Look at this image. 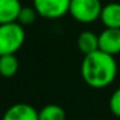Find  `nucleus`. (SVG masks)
Returning <instances> with one entry per match:
<instances>
[{"label": "nucleus", "instance_id": "obj_7", "mask_svg": "<svg viewBox=\"0 0 120 120\" xmlns=\"http://www.w3.org/2000/svg\"><path fill=\"white\" fill-rule=\"evenodd\" d=\"M99 21L106 29H120V3H109L102 7Z\"/></svg>", "mask_w": 120, "mask_h": 120}, {"label": "nucleus", "instance_id": "obj_5", "mask_svg": "<svg viewBox=\"0 0 120 120\" xmlns=\"http://www.w3.org/2000/svg\"><path fill=\"white\" fill-rule=\"evenodd\" d=\"M98 49L111 56L120 53V29H106L98 35Z\"/></svg>", "mask_w": 120, "mask_h": 120}, {"label": "nucleus", "instance_id": "obj_10", "mask_svg": "<svg viewBox=\"0 0 120 120\" xmlns=\"http://www.w3.org/2000/svg\"><path fill=\"white\" fill-rule=\"evenodd\" d=\"M19 67L18 58L16 54L0 56V75L3 78H12L17 74Z\"/></svg>", "mask_w": 120, "mask_h": 120}, {"label": "nucleus", "instance_id": "obj_11", "mask_svg": "<svg viewBox=\"0 0 120 120\" xmlns=\"http://www.w3.org/2000/svg\"><path fill=\"white\" fill-rule=\"evenodd\" d=\"M39 120H66V112L58 105L49 103L39 110Z\"/></svg>", "mask_w": 120, "mask_h": 120}, {"label": "nucleus", "instance_id": "obj_4", "mask_svg": "<svg viewBox=\"0 0 120 120\" xmlns=\"http://www.w3.org/2000/svg\"><path fill=\"white\" fill-rule=\"evenodd\" d=\"M71 0H32L38 14L47 19H58L68 13Z\"/></svg>", "mask_w": 120, "mask_h": 120}, {"label": "nucleus", "instance_id": "obj_8", "mask_svg": "<svg viewBox=\"0 0 120 120\" xmlns=\"http://www.w3.org/2000/svg\"><path fill=\"white\" fill-rule=\"evenodd\" d=\"M21 8L19 0H0V25L17 22Z\"/></svg>", "mask_w": 120, "mask_h": 120}, {"label": "nucleus", "instance_id": "obj_13", "mask_svg": "<svg viewBox=\"0 0 120 120\" xmlns=\"http://www.w3.org/2000/svg\"><path fill=\"white\" fill-rule=\"evenodd\" d=\"M109 107H110V111L115 116L120 117V88L114 90V93L111 94L109 101Z\"/></svg>", "mask_w": 120, "mask_h": 120}, {"label": "nucleus", "instance_id": "obj_12", "mask_svg": "<svg viewBox=\"0 0 120 120\" xmlns=\"http://www.w3.org/2000/svg\"><path fill=\"white\" fill-rule=\"evenodd\" d=\"M38 12L36 9L32 7H22L21 12L18 14V18H17V22L22 26H29V25H32L38 18Z\"/></svg>", "mask_w": 120, "mask_h": 120}, {"label": "nucleus", "instance_id": "obj_6", "mask_svg": "<svg viewBox=\"0 0 120 120\" xmlns=\"http://www.w3.org/2000/svg\"><path fill=\"white\" fill-rule=\"evenodd\" d=\"M1 120H39V111L29 103H14L7 109Z\"/></svg>", "mask_w": 120, "mask_h": 120}, {"label": "nucleus", "instance_id": "obj_1", "mask_svg": "<svg viewBox=\"0 0 120 120\" xmlns=\"http://www.w3.org/2000/svg\"><path fill=\"white\" fill-rule=\"evenodd\" d=\"M80 71L86 85L94 89H103L115 80L117 63L115 56L107 54L98 49L84 56Z\"/></svg>", "mask_w": 120, "mask_h": 120}, {"label": "nucleus", "instance_id": "obj_3", "mask_svg": "<svg viewBox=\"0 0 120 120\" xmlns=\"http://www.w3.org/2000/svg\"><path fill=\"white\" fill-rule=\"evenodd\" d=\"M102 7L101 0H71L68 13L80 23H93L99 19Z\"/></svg>", "mask_w": 120, "mask_h": 120}, {"label": "nucleus", "instance_id": "obj_2", "mask_svg": "<svg viewBox=\"0 0 120 120\" xmlns=\"http://www.w3.org/2000/svg\"><path fill=\"white\" fill-rule=\"evenodd\" d=\"M26 32L18 22L0 25V56L16 54L23 45Z\"/></svg>", "mask_w": 120, "mask_h": 120}, {"label": "nucleus", "instance_id": "obj_9", "mask_svg": "<svg viewBox=\"0 0 120 120\" xmlns=\"http://www.w3.org/2000/svg\"><path fill=\"white\" fill-rule=\"evenodd\" d=\"M78 48L84 56L98 50V35L93 31H83L76 40Z\"/></svg>", "mask_w": 120, "mask_h": 120}]
</instances>
